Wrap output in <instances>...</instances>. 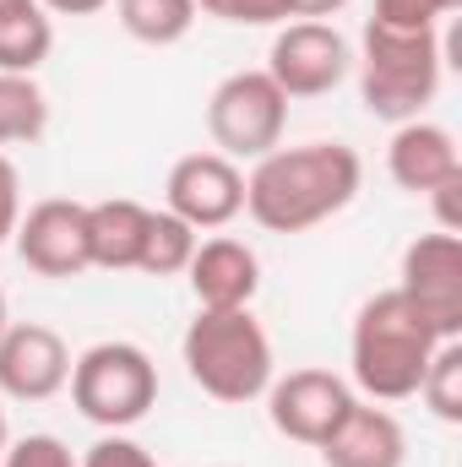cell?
I'll list each match as a JSON object with an SVG mask.
<instances>
[{
    "label": "cell",
    "mask_w": 462,
    "mask_h": 467,
    "mask_svg": "<svg viewBox=\"0 0 462 467\" xmlns=\"http://www.w3.org/2000/svg\"><path fill=\"white\" fill-rule=\"evenodd\" d=\"M71 380V348L55 327L16 321L0 332V391L16 402H49Z\"/></svg>",
    "instance_id": "7c38bea8"
},
{
    "label": "cell",
    "mask_w": 462,
    "mask_h": 467,
    "mask_svg": "<svg viewBox=\"0 0 462 467\" xmlns=\"http://www.w3.org/2000/svg\"><path fill=\"white\" fill-rule=\"evenodd\" d=\"M353 66V49L332 22H283L267 55V77L283 99H321Z\"/></svg>",
    "instance_id": "52a82bcc"
},
{
    "label": "cell",
    "mask_w": 462,
    "mask_h": 467,
    "mask_svg": "<svg viewBox=\"0 0 462 467\" xmlns=\"http://www.w3.org/2000/svg\"><path fill=\"white\" fill-rule=\"evenodd\" d=\"M191 255H196V229H191V223H180L169 207L147 218V239H142L136 272H147V277H174V272L191 266Z\"/></svg>",
    "instance_id": "ffe728a7"
},
{
    "label": "cell",
    "mask_w": 462,
    "mask_h": 467,
    "mask_svg": "<svg viewBox=\"0 0 462 467\" xmlns=\"http://www.w3.org/2000/svg\"><path fill=\"white\" fill-rule=\"evenodd\" d=\"M0 467H77V457L60 435H22L0 451Z\"/></svg>",
    "instance_id": "cb8c5ba5"
},
{
    "label": "cell",
    "mask_w": 462,
    "mask_h": 467,
    "mask_svg": "<svg viewBox=\"0 0 462 467\" xmlns=\"http://www.w3.org/2000/svg\"><path fill=\"white\" fill-rule=\"evenodd\" d=\"M196 310H250L256 288H261V261L245 239H196V255L185 266Z\"/></svg>",
    "instance_id": "4fadbf2b"
},
{
    "label": "cell",
    "mask_w": 462,
    "mask_h": 467,
    "mask_svg": "<svg viewBox=\"0 0 462 467\" xmlns=\"http://www.w3.org/2000/svg\"><path fill=\"white\" fill-rule=\"evenodd\" d=\"M11 239H16V255L38 277H77L93 266L88 261V207L71 196H49V202L27 207Z\"/></svg>",
    "instance_id": "8fae6325"
},
{
    "label": "cell",
    "mask_w": 462,
    "mask_h": 467,
    "mask_svg": "<svg viewBox=\"0 0 462 467\" xmlns=\"http://www.w3.org/2000/svg\"><path fill=\"white\" fill-rule=\"evenodd\" d=\"M22 223V180H16V163L0 152V244L16 234Z\"/></svg>",
    "instance_id": "484cf974"
},
{
    "label": "cell",
    "mask_w": 462,
    "mask_h": 467,
    "mask_svg": "<svg viewBox=\"0 0 462 467\" xmlns=\"http://www.w3.org/2000/svg\"><path fill=\"white\" fill-rule=\"evenodd\" d=\"M169 213L191 229H224L245 213V174L239 163L224 152H185L174 169H169Z\"/></svg>",
    "instance_id": "9c48e42d"
},
{
    "label": "cell",
    "mask_w": 462,
    "mask_h": 467,
    "mask_svg": "<svg viewBox=\"0 0 462 467\" xmlns=\"http://www.w3.org/2000/svg\"><path fill=\"white\" fill-rule=\"evenodd\" d=\"M419 397L441 424H462V337L436 348L425 380H419Z\"/></svg>",
    "instance_id": "44dd1931"
},
{
    "label": "cell",
    "mask_w": 462,
    "mask_h": 467,
    "mask_svg": "<svg viewBox=\"0 0 462 467\" xmlns=\"http://www.w3.org/2000/svg\"><path fill=\"white\" fill-rule=\"evenodd\" d=\"M441 88V38L430 33H397L381 22H364V60H359V99L375 119H419Z\"/></svg>",
    "instance_id": "277c9868"
},
{
    "label": "cell",
    "mask_w": 462,
    "mask_h": 467,
    "mask_svg": "<svg viewBox=\"0 0 462 467\" xmlns=\"http://www.w3.org/2000/svg\"><path fill=\"white\" fill-rule=\"evenodd\" d=\"M191 380L213 402H256L267 397L272 375V337L250 310H196V321L180 337Z\"/></svg>",
    "instance_id": "3957f363"
},
{
    "label": "cell",
    "mask_w": 462,
    "mask_h": 467,
    "mask_svg": "<svg viewBox=\"0 0 462 467\" xmlns=\"http://www.w3.org/2000/svg\"><path fill=\"white\" fill-rule=\"evenodd\" d=\"M44 11H60V16H93V11H104L110 0H38Z\"/></svg>",
    "instance_id": "f1b7e54d"
},
{
    "label": "cell",
    "mask_w": 462,
    "mask_h": 467,
    "mask_svg": "<svg viewBox=\"0 0 462 467\" xmlns=\"http://www.w3.org/2000/svg\"><path fill=\"white\" fill-rule=\"evenodd\" d=\"M386 174L414 191V196H430L436 185H446L452 174H462V158H457V141L446 125L436 119H403L392 130V147H386Z\"/></svg>",
    "instance_id": "5bb4252c"
},
{
    "label": "cell",
    "mask_w": 462,
    "mask_h": 467,
    "mask_svg": "<svg viewBox=\"0 0 462 467\" xmlns=\"http://www.w3.org/2000/svg\"><path fill=\"white\" fill-rule=\"evenodd\" d=\"M0 451H5V408H0Z\"/></svg>",
    "instance_id": "4dcf8cb0"
},
{
    "label": "cell",
    "mask_w": 462,
    "mask_h": 467,
    "mask_svg": "<svg viewBox=\"0 0 462 467\" xmlns=\"http://www.w3.org/2000/svg\"><path fill=\"white\" fill-rule=\"evenodd\" d=\"M5 327H11V316H5V294H0V332H5Z\"/></svg>",
    "instance_id": "f546056e"
},
{
    "label": "cell",
    "mask_w": 462,
    "mask_h": 467,
    "mask_svg": "<svg viewBox=\"0 0 462 467\" xmlns=\"http://www.w3.org/2000/svg\"><path fill=\"white\" fill-rule=\"evenodd\" d=\"M289 99L267 71H234L207 99V136L224 158H267L283 141Z\"/></svg>",
    "instance_id": "8992f818"
},
{
    "label": "cell",
    "mask_w": 462,
    "mask_h": 467,
    "mask_svg": "<svg viewBox=\"0 0 462 467\" xmlns=\"http://www.w3.org/2000/svg\"><path fill=\"white\" fill-rule=\"evenodd\" d=\"M436 202V218H441V234H462V174H452L446 185L430 191Z\"/></svg>",
    "instance_id": "4316f807"
},
{
    "label": "cell",
    "mask_w": 462,
    "mask_h": 467,
    "mask_svg": "<svg viewBox=\"0 0 462 467\" xmlns=\"http://www.w3.org/2000/svg\"><path fill=\"white\" fill-rule=\"evenodd\" d=\"M364 163L343 141H305V147H272L245 174V213L267 234H305L338 218L359 196Z\"/></svg>",
    "instance_id": "6da1fadb"
},
{
    "label": "cell",
    "mask_w": 462,
    "mask_h": 467,
    "mask_svg": "<svg viewBox=\"0 0 462 467\" xmlns=\"http://www.w3.org/2000/svg\"><path fill=\"white\" fill-rule=\"evenodd\" d=\"M196 11L218 16V22H234V27H278L289 22V0H196Z\"/></svg>",
    "instance_id": "603a6c76"
},
{
    "label": "cell",
    "mask_w": 462,
    "mask_h": 467,
    "mask_svg": "<svg viewBox=\"0 0 462 467\" xmlns=\"http://www.w3.org/2000/svg\"><path fill=\"white\" fill-rule=\"evenodd\" d=\"M71 402L99 430H131L158 402V364L136 343H93L71 358Z\"/></svg>",
    "instance_id": "5b68a950"
},
{
    "label": "cell",
    "mask_w": 462,
    "mask_h": 467,
    "mask_svg": "<svg viewBox=\"0 0 462 467\" xmlns=\"http://www.w3.org/2000/svg\"><path fill=\"white\" fill-rule=\"evenodd\" d=\"M327 467H403L408 462V435L386 408H364L353 402L343 424L316 446Z\"/></svg>",
    "instance_id": "9a60e30c"
},
{
    "label": "cell",
    "mask_w": 462,
    "mask_h": 467,
    "mask_svg": "<svg viewBox=\"0 0 462 467\" xmlns=\"http://www.w3.org/2000/svg\"><path fill=\"white\" fill-rule=\"evenodd\" d=\"M353 402L359 397L348 391V380L332 375V369H289L283 380L267 386V419H272V430L289 435V441H299V446H321L343 424V413Z\"/></svg>",
    "instance_id": "ba28073f"
},
{
    "label": "cell",
    "mask_w": 462,
    "mask_h": 467,
    "mask_svg": "<svg viewBox=\"0 0 462 467\" xmlns=\"http://www.w3.org/2000/svg\"><path fill=\"white\" fill-rule=\"evenodd\" d=\"M115 16L136 44L169 49L196 27V0H115Z\"/></svg>",
    "instance_id": "ac0fdd59"
},
{
    "label": "cell",
    "mask_w": 462,
    "mask_h": 467,
    "mask_svg": "<svg viewBox=\"0 0 462 467\" xmlns=\"http://www.w3.org/2000/svg\"><path fill=\"white\" fill-rule=\"evenodd\" d=\"M348 0H289V11L299 16V22H321V16H332V11H343Z\"/></svg>",
    "instance_id": "83f0119b"
},
{
    "label": "cell",
    "mask_w": 462,
    "mask_h": 467,
    "mask_svg": "<svg viewBox=\"0 0 462 467\" xmlns=\"http://www.w3.org/2000/svg\"><path fill=\"white\" fill-rule=\"evenodd\" d=\"M49 125V99L33 77H16V71H0V147H16V141H38Z\"/></svg>",
    "instance_id": "d6986e66"
},
{
    "label": "cell",
    "mask_w": 462,
    "mask_h": 467,
    "mask_svg": "<svg viewBox=\"0 0 462 467\" xmlns=\"http://www.w3.org/2000/svg\"><path fill=\"white\" fill-rule=\"evenodd\" d=\"M462 0H375V16L381 27H397V33H430L446 11H457Z\"/></svg>",
    "instance_id": "7402d4cb"
},
{
    "label": "cell",
    "mask_w": 462,
    "mask_h": 467,
    "mask_svg": "<svg viewBox=\"0 0 462 467\" xmlns=\"http://www.w3.org/2000/svg\"><path fill=\"white\" fill-rule=\"evenodd\" d=\"M152 207L115 196V202H93L88 207V261L104 272H136L142 261V239H147Z\"/></svg>",
    "instance_id": "2e32d148"
},
{
    "label": "cell",
    "mask_w": 462,
    "mask_h": 467,
    "mask_svg": "<svg viewBox=\"0 0 462 467\" xmlns=\"http://www.w3.org/2000/svg\"><path fill=\"white\" fill-rule=\"evenodd\" d=\"M77 467H158V462H152V451H147V446H136L131 435L110 430L104 441H93V446L82 451V462H77Z\"/></svg>",
    "instance_id": "d4e9b609"
},
{
    "label": "cell",
    "mask_w": 462,
    "mask_h": 467,
    "mask_svg": "<svg viewBox=\"0 0 462 467\" xmlns=\"http://www.w3.org/2000/svg\"><path fill=\"white\" fill-rule=\"evenodd\" d=\"M441 337H462V239L457 234H419L403 250V283H397Z\"/></svg>",
    "instance_id": "30bf717a"
},
{
    "label": "cell",
    "mask_w": 462,
    "mask_h": 467,
    "mask_svg": "<svg viewBox=\"0 0 462 467\" xmlns=\"http://www.w3.org/2000/svg\"><path fill=\"white\" fill-rule=\"evenodd\" d=\"M55 49L49 11L38 0H0V71L33 77Z\"/></svg>",
    "instance_id": "e0dca14e"
},
{
    "label": "cell",
    "mask_w": 462,
    "mask_h": 467,
    "mask_svg": "<svg viewBox=\"0 0 462 467\" xmlns=\"http://www.w3.org/2000/svg\"><path fill=\"white\" fill-rule=\"evenodd\" d=\"M441 343H452V337H441L436 321L403 288H386V294L364 299V310L353 316V337H348L353 386L375 402L419 397V380Z\"/></svg>",
    "instance_id": "7a4b0ae2"
}]
</instances>
